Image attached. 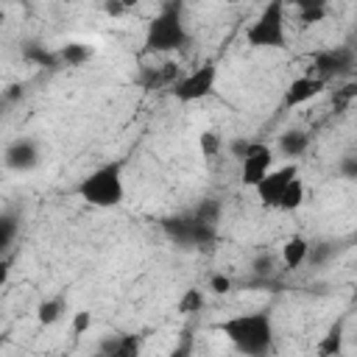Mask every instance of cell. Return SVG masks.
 <instances>
[{
  "label": "cell",
  "instance_id": "6da1fadb",
  "mask_svg": "<svg viewBox=\"0 0 357 357\" xmlns=\"http://www.w3.org/2000/svg\"><path fill=\"white\" fill-rule=\"evenodd\" d=\"M218 329L245 357H262L273 346V321L268 312H243V315L220 321Z\"/></svg>",
  "mask_w": 357,
  "mask_h": 357
},
{
  "label": "cell",
  "instance_id": "7a4b0ae2",
  "mask_svg": "<svg viewBox=\"0 0 357 357\" xmlns=\"http://www.w3.org/2000/svg\"><path fill=\"white\" fill-rule=\"evenodd\" d=\"M187 42H190V33L184 25V6L165 3L156 11V17L148 22L145 47L151 53H173V50H181Z\"/></svg>",
  "mask_w": 357,
  "mask_h": 357
},
{
  "label": "cell",
  "instance_id": "3957f363",
  "mask_svg": "<svg viewBox=\"0 0 357 357\" xmlns=\"http://www.w3.org/2000/svg\"><path fill=\"white\" fill-rule=\"evenodd\" d=\"M78 195L81 201H86L89 206L98 209H112L123 201L126 187H123V165L120 162H109L95 167L89 176L81 178L78 184Z\"/></svg>",
  "mask_w": 357,
  "mask_h": 357
},
{
  "label": "cell",
  "instance_id": "277c9868",
  "mask_svg": "<svg viewBox=\"0 0 357 357\" xmlns=\"http://www.w3.org/2000/svg\"><path fill=\"white\" fill-rule=\"evenodd\" d=\"M245 39L251 47H284V3L271 0L268 6H262L257 20L245 28Z\"/></svg>",
  "mask_w": 357,
  "mask_h": 357
},
{
  "label": "cell",
  "instance_id": "5b68a950",
  "mask_svg": "<svg viewBox=\"0 0 357 357\" xmlns=\"http://www.w3.org/2000/svg\"><path fill=\"white\" fill-rule=\"evenodd\" d=\"M215 81H218V67H215V61H206V64L195 67L192 73L176 78V84L170 89L178 103H195L215 92Z\"/></svg>",
  "mask_w": 357,
  "mask_h": 357
},
{
  "label": "cell",
  "instance_id": "8992f818",
  "mask_svg": "<svg viewBox=\"0 0 357 357\" xmlns=\"http://www.w3.org/2000/svg\"><path fill=\"white\" fill-rule=\"evenodd\" d=\"M162 226H165V234L173 243L184 245V248H198V245H206V243L215 240V226H206L192 212L190 215H178V218H167Z\"/></svg>",
  "mask_w": 357,
  "mask_h": 357
},
{
  "label": "cell",
  "instance_id": "52a82bcc",
  "mask_svg": "<svg viewBox=\"0 0 357 357\" xmlns=\"http://www.w3.org/2000/svg\"><path fill=\"white\" fill-rule=\"evenodd\" d=\"M312 67H315V78L324 81V84H329V81L351 78L354 75V67H357V56L346 45L343 47H329V50L315 53Z\"/></svg>",
  "mask_w": 357,
  "mask_h": 357
},
{
  "label": "cell",
  "instance_id": "ba28073f",
  "mask_svg": "<svg viewBox=\"0 0 357 357\" xmlns=\"http://www.w3.org/2000/svg\"><path fill=\"white\" fill-rule=\"evenodd\" d=\"M273 170V151L265 142H251L245 156L240 159V181L245 187H257Z\"/></svg>",
  "mask_w": 357,
  "mask_h": 357
},
{
  "label": "cell",
  "instance_id": "9c48e42d",
  "mask_svg": "<svg viewBox=\"0 0 357 357\" xmlns=\"http://www.w3.org/2000/svg\"><path fill=\"white\" fill-rule=\"evenodd\" d=\"M298 176V167L290 162V165H282V167H273L254 190H257V198L262 206H279V198L284 192V187Z\"/></svg>",
  "mask_w": 357,
  "mask_h": 357
},
{
  "label": "cell",
  "instance_id": "30bf717a",
  "mask_svg": "<svg viewBox=\"0 0 357 357\" xmlns=\"http://www.w3.org/2000/svg\"><path fill=\"white\" fill-rule=\"evenodd\" d=\"M3 162H6V167H8V170L28 173V170H33V167L39 165V148H36V142H33V139L20 137V139H14V142L6 148Z\"/></svg>",
  "mask_w": 357,
  "mask_h": 357
},
{
  "label": "cell",
  "instance_id": "8fae6325",
  "mask_svg": "<svg viewBox=\"0 0 357 357\" xmlns=\"http://www.w3.org/2000/svg\"><path fill=\"white\" fill-rule=\"evenodd\" d=\"M326 89V84L324 81H318L315 75H298V78H293L290 81V86L284 89V106H304V103H310L312 98H318L321 92Z\"/></svg>",
  "mask_w": 357,
  "mask_h": 357
},
{
  "label": "cell",
  "instance_id": "7c38bea8",
  "mask_svg": "<svg viewBox=\"0 0 357 357\" xmlns=\"http://www.w3.org/2000/svg\"><path fill=\"white\" fill-rule=\"evenodd\" d=\"M307 248H310V243H307L301 234H293V237L282 245V262H284L290 271L301 268V265L307 262Z\"/></svg>",
  "mask_w": 357,
  "mask_h": 357
},
{
  "label": "cell",
  "instance_id": "4fadbf2b",
  "mask_svg": "<svg viewBox=\"0 0 357 357\" xmlns=\"http://www.w3.org/2000/svg\"><path fill=\"white\" fill-rule=\"evenodd\" d=\"M139 354V337L134 335H123V337H114L103 346V351L92 354V357H137Z\"/></svg>",
  "mask_w": 357,
  "mask_h": 357
},
{
  "label": "cell",
  "instance_id": "5bb4252c",
  "mask_svg": "<svg viewBox=\"0 0 357 357\" xmlns=\"http://www.w3.org/2000/svg\"><path fill=\"white\" fill-rule=\"evenodd\" d=\"M307 145H310V134L307 131H301V128H290V131H284V134H279V151H282V156H301L304 151H307Z\"/></svg>",
  "mask_w": 357,
  "mask_h": 357
},
{
  "label": "cell",
  "instance_id": "9a60e30c",
  "mask_svg": "<svg viewBox=\"0 0 357 357\" xmlns=\"http://www.w3.org/2000/svg\"><path fill=\"white\" fill-rule=\"evenodd\" d=\"M20 234V218L17 212H0V257L8 254L11 243L17 240Z\"/></svg>",
  "mask_w": 357,
  "mask_h": 357
},
{
  "label": "cell",
  "instance_id": "2e32d148",
  "mask_svg": "<svg viewBox=\"0 0 357 357\" xmlns=\"http://www.w3.org/2000/svg\"><path fill=\"white\" fill-rule=\"evenodd\" d=\"M301 204H304V181L296 176V178H293V181L284 187V192H282V198H279V206H276V209L296 212Z\"/></svg>",
  "mask_w": 357,
  "mask_h": 357
},
{
  "label": "cell",
  "instance_id": "e0dca14e",
  "mask_svg": "<svg viewBox=\"0 0 357 357\" xmlns=\"http://www.w3.org/2000/svg\"><path fill=\"white\" fill-rule=\"evenodd\" d=\"M340 349H343V324L337 321V324H332L329 332L321 337L318 354H321V357H335V354H340Z\"/></svg>",
  "mask_w": 357,
  "mask_h": 357
},
{
  "label": "cell",
  "instance_id": "ac0fdd59",
  "mask_svg": "<svg viewBox=\"0 0 357 357\" xmlns=\"http://www.w3.org/2000/svg\"><path fill=\"white\" fill-rule=\"evenodd\" d=\"M61 312H64V298H45L36 307V321L42 326H50V324H56L61 318Z\"/></svg>",
  "mask_w": 357,
  "mask_h": 357
},
{
  "label": "cell",
  "instance_id": "d6986e66",
  "mask_svg": "<svg viewBox=\"0 0 357 357\" xmlns=\"http://www.w3.org/2000/svg\"><path fill=\"white\" fill-rule=\"evenodd\" d=\"M89 56H92V50H89L86 45H81V42H67V45L59 50V59H61L64 64H70V67L84 64Z\"/></svg>",
  "mask_w": 357,
  "mask_h": 357
},
{
  "label": "cell",
  "instance_id": "ffe728a7",
  "mask_svg": "<svg viewBox=\"0 0 357 357\" xmlns=\"http://www.w3.org/2000/svg\"><path fill=\"white\" fill-rule=\"evenodd\" d=\"M298 14H301V22H321L324 14H326V3H324V0L298 3Z\"/></svg>",
  "mask_w": 357,
  "mask_h": 357
},
{
  "label": "cell",
  "instance_id": "44dd1931",
  "mask_svg": "<svg viewBox=\"0 0 357 357\" xmlns=\"http://www.w3.org/2000/svg\"><path fill=\"white\" fill-rule=\"evenodd\" d=\"M25 59H31V61H36V64H45V67H56L59 64V53H47L42 45H36V42H31L28 47H25Z\"/></svg>",
  "mask_w": 357,
  "mask_h": 357
},
{
  "label": "cell",
  "instance_id": "7402d4cb",
  "mask_svg": "<svg viewBox=\"0 0 357 357\" xmlns=\"http://www.w3.org/2000/svg\"><path fill=\"white\" fill-rule=\"evenodd\" d=\"M195 218H201L206 226H215L218 223V215H220V204L215 201V198H204L198 206H195V212H192Z\"/></svg>",
  "mask_w": 357,
  "mask_h": 357
},
{
  "label": "cell",
  "instance_id": "603a6c76",
  "mask_svg": "<svg viewBox=\"0 0 357 357\" xmlns=\"http://www.w3.org/2000/svg\"><path fill=\"white\" fill-rule=\"evenodd\" d=\"M332 254H335V245L332 243H310V248H307V259L312 265H324Z\"/></svg>",
  "mask_w": 357,
  "mask_h": 357
},
{
  "label": "cell",
  "instance_id": "cb8c5ba5",
  "mask_svg": "<svg viewBox=\"0 0 357 357\" xmlns=\"http://www.w3.org/2000/svg\"><path fill=\"white\" fill-rule=\"evenodd\" d=\"M204 307V296H201V290H195V287H190L184 296H181V301H178V310L181 312H198Z\"/></svg>",
  "mask_w": 357,
  "mask_h": 357
},
{
  "label": "cell",
  "instance_id": "d4e9b609",
  "mask_svg": "<svg viewBox=\"0 0 357 357\" xmlns=\"http://www.w3.org/2000/svg\"><path fill=\"white\" fill-rule=\"evenodd\" d=\"M218 148H220L218 134H215V131H204V134H201V151H204V156L212 159V156L218 153Z\"/></svg>",
  "mask_w": 357,
  "mask_h": 357
},
{
  "label": "cell",
  "instance_id": "484cf974",
  "mask_svg": "<svg viewBox=\"0 0 357 357\" xmlns=\"http://www.w3.org/2000/svg\"><path fill=\"white\" fill-rule=\"evenodd\" d=\"M340 176L349 178V181L357 178V156H354V153H346V156L340 159Z\"/></svg>",
  "mask_w": 357,
  "mask_h": 357
},
{
  "label": "cell",
  "instance_id": "4316f807",
  "mask_svg": "<svg viewBox=\"0 0 357 357\" xmlns=\"http://www.w3.org/2000/svg\"><path fill=\"white\" fill-rule=\"evenodd\" d=\"M273 262H276V257H273V254H259V257L254 259V273H259V276H271Z\"/></svg>",
  "mask_w": 357,
  "mask_h": 357
},
{
  "label": "cell",
  "instance_id": "83f0119b",
  "mask_svg": "<svg viewBox=\"0 0 357 357\" xmlns=\"http://www.w3.org/2000/svg\"><path fill=\"white\" fill-rule=\"evenodd\" d=\"M190 351H192V335H190V332H184V335H181V340L176 343V349L170 351V357H190Z\"/></svg>",
  "mask_w": 357,
  "mask_h": 357
},
{
  "label": "cell",
  "instance_id": "f1b7e54d",
  "mask_svg": "<svg viewBox=\"0 0 357 357\" xmlns=\"http://www.w3.org/2000/svg\"><path fill=\"white\" fill-rule=\"evenodd\" d=\"M209 287H212L215 293H229V290H231V279H229V276L215 273V276H212V282H209Z\"/></svg>",
  "mask_w": 357,
  "mask_h": 357
},
{
  "label": "cell",
  "instance_id": "f546056e",
  "mask_svg": "<svg viewBox=\"0 0 357 357\" xmlns=\"http://www.w3.org/2000/svg\"><path fill=\"white\" fill-rule=\"evenodd\" d=\"M248 139H243V137H237V139H231V145H229V151H231V156L234 159H243L245 156V151H248Z\"/></svg>",
  "mask_w": 357,
  "mask_h": 357
},
{
  "label": "cell",
  "instance_id": "4dcf8cb0",
  "mask_svg": "<svg viewBox=\"0 0 357 357\" xmlns=\"http://www.w3.org/2000/svg\"><path fill=\"white\" fill-rule=\"evenodd\" d=\"M8 273H11V257H0V287L8 282Z\"/></svg>",
  "mask_w": 357,
  "mask_h": 357
},
{
  "label": "cell",
  "instance_id": "1f68e13d",
  "mask_svg": "<svg viewBox=\"0 0 357 357\" xmlns=\"http://www.w3.org/2000/svg\"><path fill=\"white\" fill-rule=\"evenodd\" d=\"M103 11H106L109 17H117V14L126 11V3H117V0H114V3H103Z\"/></svg>",
  "mask_w": 357,
  "mask_h": 357
},
{
  "label": "cell",
  "instance_id": "d6a6232c",
  "mask_svg": "<svg viewBox=\"0 0 357 357\" xmlns=\"http://www.w3.org/2000/svg\"><path fill=\"white\" fill-rule=\"evenodd\" d=\"M89 324H92V321H89V312H78V315H75V332H84Z\"/></svg>",
  "mask_w": 357,
  "mask_h": 357
}]
</instances>
